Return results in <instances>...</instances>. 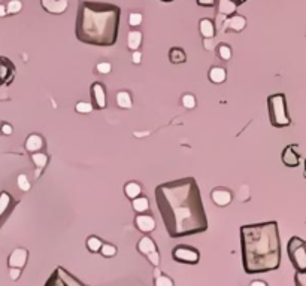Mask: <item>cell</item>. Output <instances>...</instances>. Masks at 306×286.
Segmentation results:
<instances>
[{
  "mask_svg": "<svg viewBox=\"0 0 306 286\" xmlns=\"http://www.w3.org/2000/svg\"><path fill=\"white\" fill-rule=\"evenodd\" d=\"M155 203L168 236L181 239L208 230V216L194 177H182L160 183Z\"/></svg>",
  "mask_w": 306,
  "mask_h": 286,
  "instance_id": "1",
  "label": "cell"
},
{
  "mask_svg": "<svg viewBox=\"0 0 306 286\" xmlns=\"http://www.w3.org/2000/svg\"><path fill=\"white\" fill-rule=\"evenodd\" d=\"M242 265L246 274L276 270L281 264L280 230L275 220L242 225Z\"/></svg>",
  "mask_w": 306,
  "mask_h": 286,
  "instance_id": "2",
  "label": "cell"
},
{
  "mask_svg": "<svg viewBox=\"0 0 306 286\" xmlns=\"http://www.w3.org/2000/svg\"><path fill=\"white\" fill-rule=\"evenodd\" d=\"M121 9L117 5L79 0L75 33L82 44L112 46L117 44Z\"/></svg>",
  "mask_w": 306,
  "mask_h": 286,
  "instance_id": "3",
  "label": "cell"
},
{
  "mask_svg": "<svg viewBox=\"0 0 306 286\" xmlns=\"http://www.w3.org/2000/svg\"><path fill=\"white\" fill-rule=\"evenodd\" d=\"M269 108V119L270 124L276 129H284L291 124V119L287 112V100L284 94H272L267 97Z\"/></svg>",
  "mask_w": 306,
  "mask_h": 286,
  "instance_id": "4",
  "label": "cell"
},
{
  "mask_svg": "<svg viewBox=\"0 0 306 286\" xmlns=\"http://www.w3.org/2000/svg\"><path fill=\"white\" fill-rule=\"evenodd\" d=\"M287 253L296 271H306V242L294 236L287 244Z\"/></svg>",
  "mask_w": 306,
  "mask_h": 286,
  "instance_id": "5",
  "label": "cell"
},
{
  "mask_svg": "<svg viewBox=\"0 0 306 286\" xmlns=\"http://www.w3.org/2000/svg\"><path fill=\"white\" fill-rule=\"evenodd\" d=\"M172 258L175 260L176 263H181V264L194 265L200 261V252L193 246L178 244L172 250Z\"/></svg>",
  "mask_w": 306,
  "mask_h": 286,
  "instance_id": "6",
  "label": "cell"
},
{
  "mask_svg": "<svg viewBox=\"0 0 306 286\" xmlns=\"http://www.w3.org/2000/svg\"><path fill=\"white\" fill-rule=\"evenodd\" d=\"M46 286H84V283L66 271L63 267H57L51 277L46 280Z\"/></svg>",
  "mask_w": 306,
  "mask_h": 286,
  "instance_id": "7",
  "label": "cell"
},
{
  "mask_svg": "<svg viewBox=\"0 0 306 286\" xmlns=\"http://www.w3.org/2000/svg\"><path fill=\"white\" fill-rule=\"evenodd\" d=\"M90 94H91V105L93 109H105L108 106V99H106V89L103 87L102 82H94L90 87Z\"/></svg>",
  "mask_w": 306,
  "mask_h": 286,
  "instance_id": "8",
  "label": "cell"
},
{
  "mask_svg": "<svg viewBox=\"0 0 306 286\" xmlns=\"http://www.w3.org/2000/svg\"><path fill=\"white\" fill-rule=\"evenodd\" d=\"M15 76V66L11 60L0 57V85H9Z\"/></svg>",
  "mask_w": 306,
  "mask_h": 286,
  "instance_id": "9",
  "label": "cell"
},
{
  "mask_svg": "<svg viewBox=\"0 0 306 286\" xmlns=\"http://www.w3.org/2000/svg\"><path fill=\"white\" fill-rule=\"evenodd\" d=\"M41 6L48 14L62 15L69 8V0H41Z\"/></svg>",
  "mask_w": 306,
  "mask_h": 286,
  "instance_id": "10",
  "label": "cell"
},
{
  "mask_svg": "<svg viewBox=\"0 0 306 286\" xmlns=\"http://www.w3.org/2000/svg\"><path fill=\"white\" fill-rule=\"evenodd\" d=\"M281 160L287 167H297L300 164V156L297 154V145H288L285 146Z\"/></svg>",
  "mask_w": 306,
  "mask_h": 286,
  "instance_id": "11",
  "label": "cell"
},
{
  "mask_svg": "<svg viewBox=\"0 0 306 286\" xmlns=\"http://www.w3.org/2000/svg\"><path fill=\"white\" fill-rule=\"evenodd\" d=\"M232 193H230V189H227V188H215V189H212V193H211V200L218 206V207H226V206H229L230 203H232Z\"/></svg>",
  "mask_w": 306,
  "mask_h": 286,
  "instance_id": "12",
  "label": "cell"
},
{
  "mask_svg": "<svg viewBox=\"0 0 306 286\" xmlns=\"http://www.w3.org/2000/svg\"><path fill=\"white\" fill-rule=\"evenodd\" d=\"M245 25H246V18L245 17H242L239 14H233V15H230L226 22H224V25H222V30L224 31H236V33H239L242 31L243 28H245Z\"/></svg>",
  "mask_w": 306,
  "mask_h": 286,
  "instance_id": "13",
  "label": "cell"
},
{
  "mask_svg": "<svg viewBox=\"0 0 306 286\" xmlns=\"http://www.w3.org/2000/svg\"><path fill=\"white\" fill-rule=\"evenodd\" d=\"M27 258H29V252L24 247H18V249L11 252L9 258H8V265L9 267H18L22 270L27 264Z\"/></svg>",
  "mask_w": 306,
  "mask_h": 286,
  "instance_id": "14",
  "label": "cell"
},
{
  "mask_svg": "<svg viewBox=\"0 0 306 286\" xmlns=\"http://www.w3.org/2000/svg\"><path fill=\"white\" fill-rule=\"evenodd\" d=\"M134 224H136L137 230L142 231V233H151V231L155 230V219H154L151 215L139 213V215L134 218Z\"/></svg>",
  "mask_w": 306,
  "mask_h": 286,
  "instance_id": "15",
  "label": "cell"
},
{
  "mask_svg": "<svg viewBox=\"0 0 306 286\" xmlns=\"http://www.w3.org/2000/svg\"><path fill=\"white\" fill-rule=\"evenodd\" d=\"M44 137L41 136V134H36V133H33V134H30L27 139H25V143H24V148H25V151L27 152H30V154H33V152H39L42 148H44Z\"/></svg>",
  "mask_w": 306,
  "mask_h": 286,
  "instance_id": "16",
  "label": "cell"
},
{
  "mask_svg": "<svg viewBox=\"0 0 306 286\" xmlns=\"http://www.w3.org/2000/svg\"><path fill=\"white\" fill-rule=\"evenodd\" d=\"M199 28H200V35L205 38V39H214L215 38V33H217V28H215V24L212 20L209 18H202L199 21Z\"/></svg>",
  "mask_w": 306,
  "mask_h": 286,
  "instance_id": "17",
  "label": "cell"
},
{
  "mask_svg": "<svg viewBox=\"0 0 306 286\" xmlns=\"http://www.w3.org/2000/svg\"><path fill=\"white\" fill-rule=\"evenodd\" d=\"M208 78L212 84H222L227 79V70L224 67L214 66L209 69Z\"/></svg>",
  "mask_w": 306,
  "mask_h": 286,
  "instance_id": "18",
  "label": "cell"
},
{
  "mask_svg": "<svg viewBox=\"0 0 306 286\" xmlns=\"http://www.w3.org/2000/svg\"><path fill=\"white\" fill-rule=\"evenodd\" d=\"M218 2V14L224 17H230L233 14H236L238 5L233 0H217Z\"/></svg>",
  "mask_w": 306,
  "mask_h": 286,
  "instance_id": "19",
  "label": "cell"
},
{
  "mask_svg": "<svg viewBox=\"0 0 306 286\" xmlns=\"http://www.w3.org/2000/svg\"><path fill=\"white\" fill-rule=\"evenodd\" d=\"M169 60H171L172 65H184L187 61V54L182 48L174 46L169 51Z\"/></svg>",
  "mask_w": 306,
  "mask_h": 286,
  "instance_id": "20",
  "label": "cell"
},
{
  "mask_svg": "<svg viewBox=\"0 0 306 286\" xmlns=\"http://www.w3.org/2000/svg\"><path fill=\"white\" fill-rule=\"evenodd\" d=\"M142 41H144L142 31H139V30H131V31H129V35H127V45H129V48H130L131 51L139 49L141 45H142Z\"/></svg>",
  "mask_w": 306,
  "mask_h": 286,
  "instance_id": "21",
  "label": "cell"
},
{
  "mask_svg": "<svg viewBox=\"0 0 306 286\" xmlns=\"http://www.w3.org/2000/svg\"><path fill=\"white\" fill-rule=\"evenodd\" d=\"M131 206H133L136 213H145V212L150 210V200L144 197V196H137V197L131 200Z\"/></svg>",
  "mask_w": 306,
  "mask_h": 286,
  "instance_id": "22",
  "label": "cell"
},
{
  "mask_svg": "<svg viewBox=\"0 0 306 286\" xmlns=\"http://www.w3.org/2000/svg\"><path fill=\"white\" fill-rule=\"evenodd\" d=\"M153 250H157V244L154 243V240L151 237H142L139 243H137V252L139 253H144V255H147V253H150V252H153Z\"/></svg>",
  "mask_w": 306,
  "mask_h": 286,
  "instance_id": "23",
  "label": "cell"
},
{
  "mask_svg": "<svg viewBox=\"0 0 306 286\" xmlns=\"http://www.w3.org/2000/svg\"><path fill=\"white\" fill-rule=\"evenodd\" d=\"M117 106L121 109H131L133 100L129 91H118L117 92Z\"/></svg>",
  "mask_w": 306,
  "mask_h": 286,
  "instance_id": "24",
  "label": "cell"
},
{
  "mask_svg": "<svg viewBox=\"0 0 306 286\" xmlns=\"http://www.w3.org/2000/svg\"><path fill=\"white\" fill-rule=\"evenodd\" d=\"M141 191H142V188H141V185L137 182H127L124 185V194H126V197L130 198V200L141 196Z\"/></svg>",
  "mask_w": 306,
  "mask_h": 286,
  "instance_id": "25",
  "label": "cell"
},
{
  "mask_svg": "<svg viewBox=\"0 0 306 286\" xmlns=\"http://www.w3.org/2000/svg\"><path fill=\"white\" fill-rule=\"evenodd\" d=\"M12 204V197L6 193V191H2L0 193V219L3 218V215L9 210Z\"/></svg>",
  "mask_w": 306,
  "mask_h": 286,
  "instance_id": "26",
  "label": "cell"
},
{
  "mask_svg": "<svg viewBox=\"0 0 306 286\" xmlns=\"http://www.w3.org/2000/svg\"><path fill=\"white\" fill-rule=\"evenodd\" d=\"M32 161H33V164L39 170H42V169L46 167V164H48V155L42 154V152H33L32 154Z\"/></svg>",
  "mask_w": 306,
  "mask_h": 286,
  "instance_id": "27",
  "label": "cell"
},
{
  "mask_svg": "<svg viewBox=\"0 0 306 286\" xmlns=\"http://www.w3.org/2000/svg\"><path fill=\"white\" fill-rule=\"evenodd\" d=\"M102 244H103V242H102L99 237H96V236H90V237L87 239V249L91 252V253L99 252L100 247H102Z\"/></svg>",
  "mask_w": 306,
  "mask_h": 286,
  "instance_id": "28",
  "label": "cell"
},
{
  "mask_svg": "<svg viewBox=\"0 0 306 286\" xmlns=\"http://www.w3.org/2000/svg\"><path fill=\"white\" fill-rule=\"evenodd\" d=\"M22 9V2L21 0H9L6 3V11H8V15H15L18 12H21Z\"/></svg>",
  "mask_w": 306,
  "mask_h": 286,
  "instance_id": "29",
  "label": "cell"
},
{
  "mask_svg": "<svg viewBox=\"0 0 306 286\" xmlns=\"http://www.w3.org/2000/svg\"><path fill=\"white\" fill-rule=\"evenodd\" d=\"M99 252H100L105 258H112V257L117 255V247H115L114 244H110V243H103Z\"/></svg>",
  "mask_w": 306,
  "mask_h": 286,
  "instance_id": "30",
  "label": "cell"
},
{
  "mask_svg": "<svg viewBox=\"0 0 306 286\" xmlns=\"http://www.w3.org/2000/svg\"><path fill=\"white\" fill-rule=\"evenodd\" d=\"M217 49H218V57L221 58V60L227 61V60L232 58V48H230L229 45L219 44Z\"/></svg>",
  "mask_w": 306,
  "mask_h": 286,
  "instance_id": "31",
  "label": "cell"
},
{
  "mask_svg": "<svg viewBox=\"0 0 306 286\" xmlns=\"http://www.w3.org/2000/svg\"><path fill=\"white\" fill-rule=\"evenodd\" d=\"M182 106L185 108V109H194L196 108V97L193 96V94H184L182 96Z\"/></svg>",
  "mask_w": 306,
  "mask_h": 286,
  "instance_id": "32",
  "label": "cell"
},
{
  "mask_svg": "<svg viewBox=\"0 0 306 286\" xmlns=\"http://www.w3.org/2000/svg\"><path fill=\"white\" fill-rule=\"evenodd\" d=\"M17 185H18V188H20L21 191H24V193L30 191V186H32L29 177L25 176V175H20V176L17 177Z\"/></svg>",
  "mask_w": 306,
  "mask_h": 286,
  "instance_id": "33",
  "label": "cell"
},
{
  "mask_svg": "<svg viewBox=\"0 0 306 286\" xmlns=\"http://www.w3.org/2000/svg\"><path fill=\"white\" fill-rule=\"evenodd\" d=\"M154 283L155 286H174V280L171 277H168L166 274H158V276H155Z\"/></svg>",
  "mask_w": 306,
  "mask_h": 286,
  "instance_id": "34",
  "label": "cell"
},
{
  "mask_svg": "<svg viewBox=\"0 0 306 286\" xmlns=\"http://www.w3.org/2000/svg\"><path fill=\"white\" fill-rule=\"evenodd\" d=\"M142 21H144V15L141 12H131L130 15H129V25H131V27L141 25Z\"/></svg>",
  "mask_w": 306,
  "mask_h": 286,
  "instance_id": "35",
  "label": "cell"
},
{
  "mask_svg": "<svg viewBox=\"0 0 306 286\" xmlns=\"http://www.w3.org/2000/svg\"><path fill=\"white\" fill-rule=\"evenodd\" d=\"M75 110L78 113H90L93 110V105L91 103H87V102H78L75 105Z\"/></svg>",
  "mask_w": 306,
  "mask_h": 286,
  "instance_id": "36",
  "label": "cell"
},
{
  "mask_svg": "<svg viewBox=\"0 0 306 286\" xmlns=\"http://www.w3.org/2000/svg\"><path fill=\"white\" fill-rule=\"evenodd\" d=\"M96 70L100 75H108V73H110V70H112V66H110V63H108V61H102V63H99L96 66Z\"/></svg>",
  "mask_w": 306,
  "mask_h": 286,
  "instance_id": "37",
  "label": "cell"
},
{
  "mask_svg": "<svg viewBox=\"0 0 306 286\" xmlns=\"http://www.w3.org/2000/svg\"><path fill=\"white\" fill-rule=\"evenodd\" d=\"M294 282L297 286H306V271H296Z\"/></svg>",
  "mask_w": 306,
  "mask_h": 286,
  "instance_id": "38",
  "label": "cell"
},
{
  "mask_svg": "<svg viewBox=\"0 0 306 286\" xmlns=\"http://www.w3.org/2000/svg\"><path fill=\"white\" fill-rule=\"evenodd\" d=\"M20 276H21V268H18V267H9V277L12 280H18Z\"/></svg>",
  "mask_w": 306,
  "mask_h": 286,
  "instance_id": "39",
  "label": "cell"
},
{
  "mask_svg": "<svg viewBox=\"0 0 306 286\" xmlns=\"http://www.w3.org/2000/svg\"><path fill=\"white\" fill-rule=\"evenodd\" d=\"M147 257H148V260H150V263L153 265H155V267L160 264V255H158L157 250H153V252L147 253Z\"/></svg>",
  "mask_w": 306,
  "mask_h": 286,
  "instance_id": "40",
  "label": "cell"
},
{
  "mask_svg": "<svg viewBox=\"0 0 306 286\" xmlns=\"http://www.w3.org/2000/svg\"><path fill=\"white\" fill-rule=\"evenodd\" d=\"M199 6H203V8H214L217 5V0H196Z\"/></svg>",
  "mask_w": 306,
  "mask_h": 286,
  "instance_id": "41",
  "label": "cell"
},
{
  "mask_svg": "<svg viewBox=\"0 0 306 286\" xmlns=\"http://www.w3.org/2000/svg\"><path fill=\"white\" fill-rule=\"evenodd\" d=\"M131 60H133V63H134V65H141V61H142V52H141L139 49L133 51Z\"/></svg>",
  "mask_w": 306,
  "mask_h": 286,
  "instance_id": "42",
  "label": "cell"
},
{
  "mask_svg": "<svg viewBox=\"0 0 306 286\" xmlns=\"http://www.w3.org/2000/svg\"><path fill=\"white\" fill-rule=\"evenodd\" d=\"M0 132L3 133V134H6V136H11L14 130H12V125H11V124H2Z\"/></svg>",
  "mask_w": 306,
  "mask_h": 286,
  "instance_id": "43",
  "label": "cell"
},
{
  "mask_svg": "<svg viewBox=\"0 0 306 286\" xmlns=\"http://www.w3.org/2000/svg\"><path fill=\"white\" fill-rule=\"evenodd\" d=\"M6 15H8V11H6V5L0 3V18H3V17H6Z\"/></svg>",
  "mask_w": 306,
  "mask_h": 286,
  "instance_id": "44",
  "label": "cell"
},
{
  "mask_svg": "<svg viewBox=\"0 0 306 286\" xmlns=\"http://www.w3.org/2000/svg\"><path fill=\"white\" fill-rule=\"evenodd\" d=\"M251 286H267V283L263 282V280H253V282H251Z\"/></svg>",
  "mask_w": 306,
  "mask_h": 286,
  "instance_id": "45",
  "label": "cell"
},
{
  "mask_svg": "<svg viewBox=\"0 0 306 286\" xmlns=\"http://www.w3.org/2000/svg\"><path fill=\"white\" fill-rule=\"evenodd\" d=\"M233 2H235V3H236L238 6H241V5H243V3H245L246 0H233Z\"/></svg>",
  "mask_w": 306,
  "mask_h": 286,
  "instance_id": "46",
  "label": "cell"
},
{
  "mask_svg": "<svg viewBox=\"0 0 306 286\" xmlns=\"http://www.w3.org/2000/svg\"><path fill=\"white\" fill-rule=\"evenodd\" d=\"M160 2H166V3H169V2H174V0H160Z\"/></svg>",
  "mask_w": 306,
  "mask_h": 286,
  "instance_id": "47",
  "label": "cell"
},
{
  "mask_svg": "<svg viewBox=\"0 0 306 286\" xmlns=\"http://www.w3.org/2000/svg\"><path fill=\"white\" fill-rule=\"evenodd\" d=\"M303 176H305V179H306V169H305V172H303Z\"/></svg>",
  "mask_w": 306,
  "mask_h": 286,
  "instance_id": "48",
  "label": "cell"
},
{
  "mask_svg": "<svg viewBox=\"0 0 306 286\" xmlns=\"http://www.w3.org/2000/svg\"><path fill=\"white\" fill-rule=\"evenodd\" d=\"M305 169H306V161H305Z\"/></svg>",
  "mask_w": 306,
  "mask_h": 286,
  "instance_id": "49",
  "label": "cell"
},
{
  "mask_svg": "<svg viewBox=\"0 0 306 286\" xmlns=\"http://www.w3.org/2000/svg\"><path fill=\"white\" fill-rule=\"evenodd\" d=\"M0 129H2V124H0Z\"/></svg>",
  "mask_w": 306,
  "mask_h": 286,
  "instance_id": "50",
  "label": "cell"
}]
</instances>
